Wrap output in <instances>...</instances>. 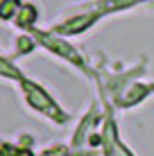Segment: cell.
<instances>
[{
    "label": "cell",
    "instance_id": "3957f363",
    "mask_svg": "<svg viewBox=\"0 0 154 156\" xmlns=\"http://www.w3.org/2000/svg\"><path fill=\"white\" fill-rule=\"evenodd\" d=\"M104 18V14L102 12H98V9H93L91 5H88L86 9H82L79 14L75 16H68L66 20H59V23H55L52 25V32L55 34H59V36H77V34H84L86 30H91L98 20H102Z\"/></svg>",
    "mask_w": 154,
    "mask_h": 156
},
{
    "label": "cell",
    "instance_id": "8992f818",
    "mask_svg": "<svg viewBox=\"0 0 154 156\" xmlns=\"http://www.w3.org/2000/svg\"><path fill=\"white\" fill-rule=\"evenodd\" d=\"M154 90V86L150 84H134L129 90L125 93V100H120V106H125V109H129V106L138 104V102H143Z\"/></svg>",
    "mask_w": 154,
    "mask_h": 156
},
{
    "label": "cell",
    "instance_id": "6da1fadb",
    "mask_svg": "<svg viewBox=\"0 0 154 156\" xmlns=\"http://www.w3.org/2000/svg\"><path fill=\"white\" fill-rule=\"evenodd\" d=\"M18 84H20V90H23V98H25V102H27V106L32 111H36V113H41L45 118H50V120L57 122V125H63V122L68 120V113L57 104V100L52 98L41 84L32 82L30 77L20 79Z\"/></svg>",
    "mask_w": 154,
    "mask_h": 156
},
{
    "label": "cell",
    "instance_id": "ba28073f",
    "mask_svg": "<svg viewBox=\"0 0 154 156\" xmlns=\"http://www.w3.org/2000/svg\"><path fill=\"white\" fill-rule=\"evenodd\" d=\"M39 45L36 39L30 34V32H25V34H20L18 39H16V57H23V55H30L34 48Z\"/></svg>",
    "mask_w": 154,
    "mask_h": 156
},
{
    "label": "cell",
    "instance_id": "277c9868",
    "mask_svg": "<svg viewBox=\"0 0 154 156\" xmlns=\"http://www.w3.org/2000/svg\"><path fill=\"white\" fill-rule=\"evenodd\" d=\"M145 2H150V0H98V2L91 5V7L98 9V12H102L104 16H109V14L127 12V9L138 7V5H145Z\"/></svg>",
    "mask_w": 154,
    "mask_h": 156
},
{
    "label": "cell",
    "instance_id": "52a82bcc",
    "mask_svg": "<svg viewBox=\"0 0 154 156\" xmlns=\"http://www.w3.org/2000/svg\"><path fill=\"white\" fill-rule=\"evenodd\" d=\"M23 7V0H0V20H14L18 9Z\"/></svg>",
    "mask_w": 154,
    "mask_h": 156
},
{
    "label": "cell",
    "instance_id": "7a4b0ae2",
    "mask_svg": "<svg viewBox=\"0 0 154 156\" xmlns=\"http://www.w3.org/2000/svg\"><path fill=\"white\" fill-rule=\"evenodd\" d=\"M30 34L36 39V43H39L41 48H45L48 52H52V55H57V57H61L63 61H68V63H73L75 68H79L84 75H91V70H88V66H86V61H84V57L79 55V52L75 50V48L70 45V43L66 41V36H59V34H55L52 30H48V32H41V30H36V27H32L30 30Z\"/></svg>",
    "mask_w": 154,
    "mask_h": 156
},
{
    "label": "cell",
    "instance_id": "5b68a950",
    "mask_svg": "<svg viewBox=\"0 0 154 156\" xmlns=\"http://www.w3.org/2000/svg\"><path fill=\"white\" fill-rule=\"evenodd\" d=\"M36 20H39V9H36L32 2H23V7L18 9V14H16V18L12 20V23H14L18 30L30 32L32 27H34Z\"/></svg>",
    "mask_w": 154,
    "mask_h": 156
}]
</instances>
